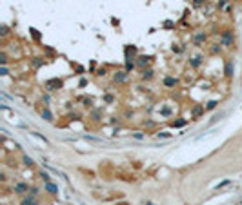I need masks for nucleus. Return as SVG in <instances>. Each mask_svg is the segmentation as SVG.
I'll return each mask as SVG.
<instances>
[{
  "instance_id": "1",
  "label": "nucleus",
  "mask_w": 242,
  "mask_h": 205,
  "mask_svg": "<svg viewBox=\"0 0 242 205\" xmlns=\"http://www.w3.org/2000/svg\"><path fill=\"white\" fill-rule=\"evenodd\" d=\"M233 31L231 29H226L224 33L220 34V44L222 46H226V47H229V46H233Z\"/></svg>"
},
{
  "instance_id": "2",
  "label": "nucleus",
  "mask_w": 242,
  "mask_h": 205,
  "mask_svg": "<svg viewBox=\"0 0 242 205\" xmlns=\"http://www.w3.org/2000/svg\"><path fill=\"white\" fill-rule=\"evenodd\" d=\"M60 87H62V80H58V78H53V80H47L46 82L47 91H55V89H60Z\"/></svg>"
},
{
  "instance_id": "3",
  "label": "nucleus",
  "mask_w": 242,
  "mask_h": 205,
  "mask_svg": "<svg viewBox=\"0 0 242 205\" xmlns=\"http://www.w3.org/2000/svg\"><path fill=\"white\" fill-rule=\"evenodd\" d=\"M29 189H31V187H29L27 183H24V182H18V183H15V185H13V191L17 192V194H24L26 191H29Z\"/></svg>"
},
{
  "instance_id": "4",
  "label": "nucleus",
  "mask_w": 242,
  "mask_h": 205,
  "mask_svg": "<svg viewBox=\"0 0 242 205\" xmlns=\"http://www.w3.org/2000/svg\"><path fill=\"white\" fill-rule=\"evenodd\" d=\"M44 189H46L49 194H57V192H58V185H57V183H53V182L44 183Z\"/></svg>"
},
{
  "instance_id": "5",
  "label": "nucleus",
  "mask_w": 242,
  "mask_h": 205,
  "mask_svg": "<svg viewBox=\"0 0 242 205\" xmlns=\"http://www.w3.org/2000/svg\"><path fill=\"white\" fill-rule=\"evenodd\" d=\"M177 84H179V80H177L175 76H166L164 78V86L166 87H175Z\"/></svg>"
},
{
  "instance_id": "6",
  "label": "nucleus",
  "mask_w": 242,
  "mask_h": 205,
  "mask_svg": "<svg viewBox=\"0 0 242 205\" xmlns=\"http://www.w3.org/2000/svg\"><path fill=\"white\" fill-rule=\"evenodd\" d=\"M113 80H115L117 84H120V82H126V80H127V74H126L124 71H118V73H115V76H113Z\"/></svg>"
},
{
  "instance_id": "7",
  "label": "nucleus",
  "mask_w": 242,
  "mask_h": 205,
  "mask_svg": "<svg viewBox=\"0 0 242 205\" xmlns=\"http://www.w3.org/2000/svg\"><path fill=\"white\" fill-rule=\"evenodd\" d=\"M20 205H38V202H37V200H35L33 196H26V198L22 200Z\"/></svg>"
},
{
  "instance_id": "8",
  "label": "nucleus",
  "mask_w": 242,
  "mask_h": 205,
  "mask_svg": "<svg viewBox=\"0 0 242 205\" xmlns=\"http://www.w3.org/2000/svg\"><path fill=\"white\" fill-rule=\"evenodd\" d=\"M226 76H233V62L231 60L226 62Z\"/></svg>"
},
{
  "instance_id": "9",
  "label": "nucleus",
  "mask_w": 242,
  "mask_h": 205,
  "mask_svg": "<svg viewBox=\"0 0 242 205\" xmlns=\"http://www.w3.org/2000/svg\"><path fill=\"white\" fill-rule=\"evenodd\" d=\"M149 60H151L149 56H138V62H137V64H138L140 67H144V66H149Z\"/></svg>"
},
{
  "instance_id": "10",
  "label": "nucleus",
  "mask_w": 242,
  "mask_h": 205,
  "mask_svg": "<svg viewBox=\"0 0 242 205\" xmlns=\"http://www.w3.org/2000/svg\"><path fill=\"white\" fill-rule=\"evenodd\" d=\"M42 118L47 120V122H53V114H51V111H49V109H44V111H42Z\"/></svg>"
},
{
  "instance_id": "11",
  "label": "nucleus",
  "mask_w": 242,
  "mask_h": 205,
  "mask_svg": "<svg viewBox=\"0 0 242 205\" xmlns=\"http://www.w3.org/2000/svg\"><path fill=\"white\" fill-rule=\"evenodd\" d=\"M189 64H191V67H199L200 64H202V56H197V58H191L189 60Z\"/></svg>"
},
{
  "instance_id": "12",
  "label": "nucleus",
  "mask_w": 242,
  "mask_h": 205,
  "mask_svg": "<svg viewBox=\"0 0 242 205\" xmlns=\"http://www.w3.org/2000/svg\"><path fill=\"white\" fill-rule=\"evenodd\" d=\"M151 78H153V71H151V69L146 71V69H144V71H142V80H151Z\"/></svg>"
},
{
  "instance_id": "13",
  "label": "nucleus",
  "mask_w": 242,
  "mask_h": 205,
  "mask_svg": "<svg viewBox=\"0 0 242 205\" xmlns=\"http://www.w3.org/2000/svg\"><path fill=\"white\" fill-rule=\"evenodd\" d=\"M206 40V33H197V36H195V44H200V42H204Z\"/></svg>"
},
{
  "instance_id": "14",
  "label": "nucleus",
  "mask_w": 242,
  "mask_h": 205,
  "mask_svg": "<svg viewBox=\"0 0 242 205\" xmlns=\"http://www.w3.org/2000/svg\"><path fill=\"white\" fill-rule=\"evenodd\" d=\"M38 176H40V178H42V180H44V182H46V183H47V182H51V178H49V174H47L46 171H42L40 174H38Z\"/></svg>"
},
{
  "instance_id": "15",
  "label": "nucleus",
  "mask_w": 242,
  "mask_h": 205,
  "mask_svg": "<svg viewBox=\"0 0 242 205\" xmlns=\"http://www.w3.org/2000/svg\"><path fill=\"white\" fill-rule=\"evenodd\" d=\"M42 64H44L42 58H33V67H40Z\"/></svg>"
},
{
  "instance_id": "16",
  "label": "nucleus",
  "mask_w": 242,
  "mask_h": 205,
  "mask_svg": "<svg viewBox=\"0 0 242 205\" xmlns=\"http://www.w3.org/2000/svg\"><path fill=\"white\" fill-rule=\"evenodd\" d=\"M22 162H24V163H26V165H29V167H31V165H33V160H31V158H29V156H22Z\"/></svg>"
},
{
  "instance_id": "17",
  "label": "nucleus",
  "mask_w": 242,
  "mask_h": 205,
  "mask_svg": "<svg viewBox=\"0 0 242 205\" xmlns=\"http://www.w3.org/2000/svg\"><path fill=\"white\" fill-rule=\"evenodd\" d=\"M37 194H38V189H37V187H31V189H29V196H33V198H35Z\"/></svg>"
},
{
  "instance_id": "18",
  "label": "nucleus",
  "mask_w": 242,
  "mask_h": 205,
  "mask_svg": "<svg viewBox=\"0 0 242 205\" xmlns=\"http://www.w3.org/2000/svg\"><path fill=\"white\" fill-rule=\"evenodd\" d=\"M217 105V100H211V102H207V105H206V109H213Z\"/></svg>"
},
{
  "instance_id": "19",
  "label": "nucleus",
  "mask_w": 242,
  "mask_h": 205,
  "mask_svg": "<svg viewBox=\"0 0 242 205\" xmlns=\"http://www.w3.org/2000/svg\"><path fill=\"white\" fill-rule=\"evenodd\" d=\"M202 111H204L202 107H195V109H193V116H199V114H200Z\"/></svg>"
},
{
  "instance_id": "20",
  "label": "nucleus",
  "mask_w": 242,
  "mask_h": 205,
  "mask_svg": "<svg viewBox=\"0 0 242 205\" xmlns=\"http://www.w3.org/2000/svg\"><path fill=\"white\" fill-rule=\"evenodd\" d=\"M133 136H135L137 140H142V138H144V134H142V133H133Z\"/></svg>"
},
{
  "instance_id": "21",
  "label": "nucleus",
  "mask_w": 242,
  "mask_h": 205,
  "mask_svg": "<svg viewBox=\"0 0 242 205\" xmlns=\"http://www.w3.org/2000/svg\"><path fill=\"white\" fill-rule=\"evenodd\" d=\"M159 138H169V133H159Z\"/></svg>"
},
{
  "instance_id": "22",
  "label": "nucleus",
  "mask_w": 242,
  "mask_h": 205,
  "mask_svg": "<svg viewBox=\"0 0 242 205\" xmlns=\"http://www.w3.org/2000/svg\"><path fill=\"white\" fill-rule=\"evenodd\" d=\"M184 123H186V122H184V120H179V122H175V123H173V125H177V127H180V125H184Z\"/></svg>"
},
{
  "instance_id": "23",
  "label": "nucleus",
  "mask_w": 242,
  "mask_h": 205,
  "mask_svg": "<svg viewBox=\"0 0 242 205\" xmlns=\"http://www.w3.org/2000/svg\"><path fill=\"white\" fill-rule=\"evenodd\" d=\"M229 183V180H226V182H222V183H219V185H217V189H220V187H224V185H228Z\"/></svg>"
},
{
  "instance_id": "24",
  "label": "nucleus",
  "mask_w": 242,
  "mask_h": 205,
  "mask_svg": "<svg viewBox=\"0 0 242 205\" xmlns=\"http://www.w3.org/2000/svg\"><path fill=\"white\" fill-rule=\"evenodd\" d=\"M2 34H4V36L7 34V27H6V26H2Z\"/></svg>"
},
{
  "instance_id": "25",
  "label": "nucleus",
  "mask_w": 242,
  "mask_h": 205,
  "mask_svg": "<svg viewBox=\"0 0 242 205\" xmlns=\"http://www.w3.org/2000/svg\"><path fill=\"white\" fill-rule=\"evenodd\" d=\"M202 2H206V0H195V6H200Z\"/></svg>"
},
{
  "instance_id": "26",
  "label": "nucleus",
  "mask_w": 242,
  "mask_h": 205,
  "mask_svg": "<svg viewBox=\"0 0 242 205\" xmlns=\"http://www.w3.org/2000/svg\"><path fill=\"white\" fill-rule=\"evenodd\" d=\"M144 205H155L153 202H144Z\"/></svg>"
}]
</instances>
